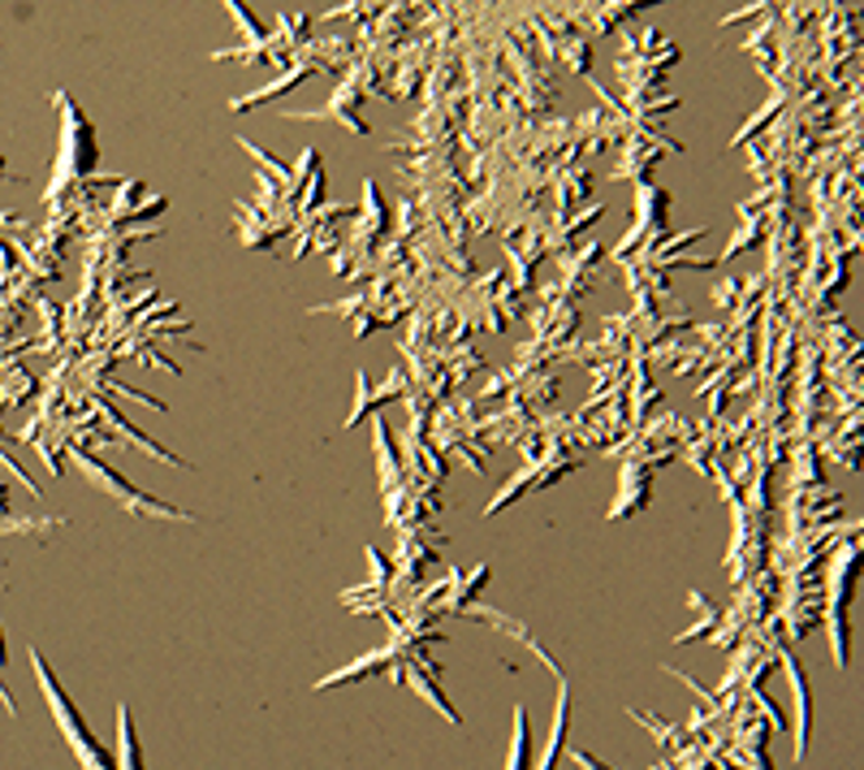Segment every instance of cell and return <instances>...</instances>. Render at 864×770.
<instances>
[{"instance_id":"1","label":"cell","mask_w":864,"mask_h":770,"mask_svg":"<svg viewBox=\"0 0 864 770\" xmlns=\"http://www.w3.org/2000/svg\"><path fill=\"white\" fill-rule=\"evenodd\" d=\"M31 667H36V676H40V684H43V697H48V706H52V719H57V728H61V736L70 740V749L79 753V762L87 770H118L113 767V758L104 753V744L91 736V728L79 719V710H74V701L61 692V684H57V676L48 671V662H43L40 653L31 649Z\"/></svg>"},{"instance_id":"2","label":"cell","mask_w":864,"mask_h":770,"mask_svg":"<svg viewBox=\"0 0 864 770\" xmlns=\"http://www.w3.org/2000/svg\"><path fill=\"white\" fill-rule=\"evenodd\" d=\"M57 100V109H61V118H66V134H61V161H57V182H66V173L70 178H82V173H91L96 161H100V152H96V126L87 122L79 113V104L70 100V96H52Z\"/></svg>"},{"instance_id":"3","label":"cell","mask_w":864,"mask_h":770,"mask_svg":"<svg viewBox=\"0 0 864 770\" xmlns=\"http://www.w3.org/2000/svg\"><path fill=\"white\" fill-rule=\"evenodd\" d=\"M74 459L82 463V472L96 481V486L104 489V493H113L125 511H143V516H164V520H191L187 511H178V507H164V502H157L152 493H143V489H134L121 472H113V468H104L96 454H87V450H74Z\"/></svg>"},{"instance_id":"4","label":"cell","mask_w":864,"mask_h":770,"mask_svg":"<svg viewBox=\"0 0 864 770\" xmlns=\"http://www.w3.org/2000/svg\"><path fill=\"white\" fill-rule=\"evenodd\" d=\"M838 602H834V658L838 667H847V598H852V580H856V550L843 554L838 563Z\"/></svg>"},{"instance_id":"5","label":"cell","mask_w":864,"mask_h":770,"mask_svg":"<svg viewBox=\"0 0 864 770\" xmlns=\"http://www.w3.org/2000/svg\"><path fill=\"white\" fill-rule=\"evenodd\" d=\"M786 680H791V692H795V714H800V723H795V758H804L813 714H808V676H804V667H800L795 658H786Z\"/></svg>"},{"instance_id":"6","label":"cell","mask_w":864,"mask_h":770,"mask_svg":"<svg viewBox=\"0 0 864 770\" xmlns=\"http://www.w3.org/2000/svg\"><path fill=\"white\" fill-rule=\"evenodd\" d=\"M566 719H571V710H566V692H562V697H557V719H553L550 744H545V758H541V767L536 770H553L557 753H562V740H566Z\"/></svg>"},{"instance_id":"7","label":"cell","mask_w":864,"mask_h":770,"mask_svg":"<svg viewBox=\"0 0 864 770\" xmlns=\"http://www.w3.org/2000/svg\"><path fill=\"white\" fill-rule=\"evenodd\" d=\"M118 744H121V770H143L139 762V740H134V728H130V710L121 706L118 710Z\"/></svg>"},{"instance_id":"8","label":"cell","mask_w":864,"mask_h":770,"mask_svg":"<svg viewBox=\"0 0 864 770\" xmlns=\"http://www.w3.org/2000/svg\"><path fill=\"white\" fill-rule=\"evenodd\" d=\"M528 749H532V740H528V714H523V706L514 710V744H511V762L506 770H528Z\"/></svg>"},{"instance_id":"9","label":"cell","mask_w":864,"mask_h":770,"mask_svg":"<svg viewBox=\"0 0 864 770\" xmlns=\"http://www.w3.org/2000/svg\"><path fill=\"white\" fill-rule=\"evenodd\" d=\"M0 667H4V637H0Z\"/></svg>"},{"instance_id":"10","label":"cell","mask_w":864,"mask_h":770,"mask_svg":"<svg viewBox=\"0 0 864 770\" xmlns=\"http://www.w3.org/2000/svg\"><path fill=\"white\" fill-rule=\"evenodd\" d=\"M756 770H770V762H765V758H761V767H756Z\"/></svg>"}]
</instances>
